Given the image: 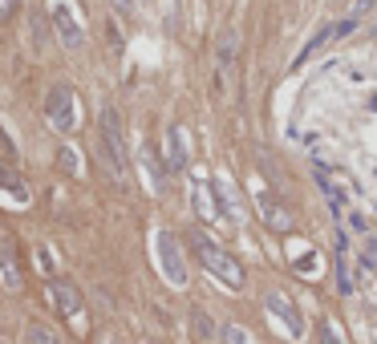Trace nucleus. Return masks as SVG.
I'll list each match as a JSON object with an SVG mask.
<instances>
[{
    "instance_id": "1",
    "label": "nucleus",
    "mask_w": 377,
    "mask_h": 344,
    "mask_svg": "<svg viewBox=\"0 0 377 344\" xmlns=\"http://www.w3.org/2000/svg\"><path fill=\"white\" fill-rule=\"evenodd\" d=\"M98 146H101V162L114 174V183H126V138H122V118L114 106H101L98 113Z\"/></svg>"
},
{
    "instance_id": "2",
    "label": "nucleus",
    "mask_w": 377,
    "mask_h": 344,
    "mask_svg": "<svg viewBox=\"0 0 377 344\" xmlns=\"http://www.w3.org/2000/svg\"><path fill=\"white\" fill-rule=\"evenodd\" d=\"M191 247H195L199 263H203L207 271H211L215 280H223L227 288H231V292H236V288H243V268H239V263H236L231 256H227V251H223L219 243H211V239H207L203 231H191Z\"/></svg>"
},
{
    "instance_id": "3",
    "label": "nucleus",
    "mask_w": 377,
    "mask_h": 344,
    "mask_svg": "<svg viewBox=\"0 0 377 344\" xmlns=\"http://www.w3.org/2000/svg\"><path fill=\"white\" fill-rule=\"evenodd\" d=\"M45 118L53 122L57 134H74L77 126V93L69 86H49L45 93Z\"/></svg>"
},
{
    "instance_id": "4",
    "label": "nucleus",
    "mask_w": 377,
    "mask_h": 344,
    "mask_svg": "<svg viewBox=\"0 0 377 344\" xmlns=\"http://www.w3.org/2000/svg\"><path fill=\"white\" fill-rule=\"evenodd\" d=\"M49 21H53V33H57V41H61L65 49H81V45H86V29H81V21H77L69 0H53Z\"/></svg>"
},
{
    "instance_id": "5",
    "label": "nucleus",
    "mask_w": 377,
    "mask_h": 344,
    "mask_svg": "<svg viewBox=\"0 0 377 344\" xmlns=\"http://www.w3.org/2000/svg\"><path fill=\"white\" fill-rule=\"evenodd\" d=\"M154 247H159V263H163V275L175 288H187V259H183V247L171 231H159L154 235Z\"/></svg>"
},
{
    "instance_id": "6",
    "label": "nucleus",
    "mask_w": 377,
    "mask_h": 344,
    "mask_svg": "<svg viewBox=\"0 0 377 344\" xmlns=\"http://www.w3.org/2000/svg\"><path fill=\"white\" fill-rule=\"evenodd\" d=\"M49 295H53V304H57V312H61L77 332H86V304H81V292H77L74 283L69 280H53Z\"/></svg>"
},
{
    "instance_id": "7",
    "label": "nucleus",
    "mask_w": 377,
    "mask_h": 344,
    "mask_svg": "<svg viewBox=\"0 0 377 344\" xmlns=\"http://www.w3.org/2000/svg\"><path fill=\"white\" fill-rule=\"evenodd\" d=\"M353 25H357V21H337V25L316 29V33H313V41H308V45H304V49L296 53V61H292V69H304V65L313 61V57H316L321 49H325V45H333V37H345V33H353Z\"/></svg>"
},
{
    "instance_id": "8",
    "label": "nucleus",
    "mask_w": 377,
    "mask_h": 344,
    "mask_svg": "<svg viewBox=\"0 0 377 344\" xmlns=\"http://www.w3.org/2000/svg\"><path fill=\"white\" fill-rule=\"evenodd\" d=\"M264 308H268L276 320H284V324H288V336H301V332H304V320H301V312H296V304H292L288 295L268 292V295H264Z\"/></svg>"
},
{
    "instance_id": "9",
    "label": "nucleus",
    "mask_w": 377,
    "mask_h": 344,
    "mask_svg": "<svg viewBox=\"0 0 377 344\" xmlns=\"http://www.w3.org/2000/svg\"><path fill=\"white\" fill-rule=\"evenodd\" d=\"M0 283L4 288H13V292H21V268H16V251L9 239H0Z\"/></svg>"
},
{
    "instance_id": "10",
    "label": "nucleus",
    "mask_w": 377,
    "mask_h": 344,
    "mask_svg": "<svg viewBox=\"0 0 377 344\" xmlns=\"http://www.w3.org/2000/svg\"><path fill=\"white\" fill-rule=\"evenodd\" d=\"M256 203H260V215H264V223L272 227V231H288V227H292V215H288L284 207H280V203H276L272 195H260Z\"/></svg>"
},
{
    "instance_id": "11",
    "label": "nucleus",
    "mask_w": 377,
    "mask_h": 344,
    "mask_svg": "<svg viewBox=\"0 0 377 344\" xmlns=\"http://www.w3.org/2000/svg\"><path fill=\"white\" fill-rule=\"evenodd\" d=\"M166 166H171V171H183V166H187V138H183L179 126L166 130Z\"/></svg>"
},
{
    "instance_id": "12",
    "label": "nucleus",
    "mask_w": 377,
    "mask_h": 344,
    "mask_svg": "<svg viewBox=\"0 0 377 344\" xmlns=\"http://www.w3.org/2000/svg\"><path fill=\"white\" fill-rule=\"evenodd\" d=\"M0 191L13 195L16 203H29V191H25V183H21V174L9 171V166H0Z\"/></svg>"
},
{
    "instance_id": "13",
    "label": "nucleus",
    "mask_w": 377,
    "mask_h": 344,
    "mask_svg": "<svg viewBox=\"0 0 377 344\" xmlns=\"http://www.w3.org/2000/svg\"><path fill=\"white\" fill-rule=\"evenodd\" d=\"M191 332H195V340H215V320L203 312V308H191Z\"/></svg>"
},
{
    "instance_id": "14",
    "label": "nucleus",
    "mask_w": 377,
    "mask_h": 344,
    "mask_svg": "<svg viewBox=\"0 0 377 344\" xmlns=\"http://www.w3.org/2000/svg\"><path fill=\"white\" fill-rule=\"evenodd\" d=\"M231 65H236V33L223 29V33H219V69L231 74Z\"/></svg>"
},
{
    "instance_id": "15",
    "label": "nucleus",
    "mask_w": 377,
    "mask_h": 344,
    "mask_svg": "<svg viewBox=\"0 0 377 344\" xmlns=\"http://www.w3.org/2000/svg\"><path fill=\"white\" fill-rule=\"evenodd\" d=\"M25 344H61V340H57V332H53L49 324L33 320V324L25 328Z\"/></svg>"
},
{
    "instance_id": "16",
    "label": "nucleus",
    "mask_w": 377,
    "mask_h": 344,
    "mask_svg": "<svg viewBox=\"0 0 377 344\" xmlns=\"http://www.w3.org/2000/svg\"><path fill=\"white\" fill-rule=\"evenodd\" d=\"M142 166H146V174H151V191H163V183H166V171L154 162V154L146 146H142Z\"/></svg>"
},
{
    "instance_id": "17",
    "label": "nucleus",
    "mask_w": 377,
    "mask_h": 344,
    "mask_svg": "<svg viewBox=\"0 0 377 344\" xmlns=\"http://www.w3.org/2000/svg\"><path fill=\"white\" fill-rule=\"evenodd\" d=\"M57 162H61V171H65V174H81V154H74L69 146L57 154Z\"/></svg>"
},
{
    "instance_id": "18",
    "label": "nucleus",
    "mask_w": 377,
    "mask_h": 344,
    "mask_svg": "<svg viewBox=\"0 0 377 344\" xmlns=\"http://www.w3.org/2000/svg\"><path fill=\"white\" fill-rule=\"evenodd\" d=\"M29 25H33V49H41V45H45V33H49V29H45V16L33 13L29 16Z\"/></svg>"
},
{
    "instance_id": "19",
    "label": "nucleus",
    "mask_w": 377,
    "mask_h": 344,
    "mask_svg": "<svg viewBox=\"0 0 377 344\" xmlns=\"http://www.w3.org/2000/svg\"><path fill=\"white\" fill-rule=\"evenodd\" d=\"M321 344H345V340H341V332H337V324H333V320H325V324H321Z\"/></svg>"
},
{
    "instance_id": "20",
    "label": "nucleus",
    "mask_w": 377,
    "mask_h": 344,
    "mask_svg": "<svg viewBox=\"0 0 377 344\" xmlns=\"http://www.w3.org/2000/svg\"><path fill=\"white\" fill-rule=\"evenodd\" d=\"M223 340L227 344H248V332L239 328V324H227V328H223Z\"/></svg>"
},
{
    "instance_id": "21",
    "label": "nucleus",
    "mask_w": 377,
    "mask_h": 344,
    "mask_svg": "<svg viewBox=\"0 0 377 344\" xmlns=\"http://www.w3.org/2000/svg\"><path fill=\"white\" fill-rule=\"evenodd\" d=\"M337 280H341V292L353 295V280H349V268H345V259L337 263Z\"/></svg>"
},
{
    "instance_id": "22",
    "label": "nucleus",
    "mask_w": 377,
    "mask_h": 344,
    "mask_svg": "<svg viewBox=\"0 0 377 344\" xmlns=\"http://www.w3.org/2000/svg\"><path fill=\"white\" fill-rule=\"evenodd\" d=\"M106 37H110V49L114 53H122V37H118V25H114V21H106Z\"/></svg>"
},
{
    "instance_id": "23",
    "label": "nucleus",
    "mask_w": 377,
    "mask_h": 344,
    "mask_svg": "<svg viewBox=\"0 0 377 344\" xmlns=\"http://www.w3.org/2000/svg\"><path fill=\"white\" fill-rule=\"evenodd\" d=\"M365 263L377 271V243H373V239H369V247H365Z\"/></svg>"
},
{
    "instance_id": "24",
    "label": "nucleus",
    "mask_w": 377,
    "mask_h": 344,
    "mask_svg": "<svg viewBox=\"0 0 377 344\" xmlns=\"http://www.w3.org/2000/svg\"><path fill=\"white\" fill-rule=\"evenodd\" d=\"M16 9V0H0V16H9Z\"/></svg>"
},
{
    "instance_id": "25",
    "label": "nucleus",
    "mask_w": 377,
    "mask_h": 344,
    "mask_svg": "<svg viewBox=\"0 0 377 344\" xmlns=\"http://www.w3.org/2000/svg\"><path fill=\"white\" fill-rule=\"evenodd\" d=\"M114 9H118V13H130V4H134V0H110Z\"/></svg>"
},
{
    "instance_id": "26",
    "label": "nucleus",
    "mask_w": 377,
    "mask_h": 344,
    "mask_svg": "<svg viewBox=\"0 0 377 344\" xmlns=\"http://www.w3.org/2000/svg\"><path fill=\"white\" fill-rule=\"evenodd\" d=\"M142 344H154V340H142Z\"/></svg>"
}]
</instances>
